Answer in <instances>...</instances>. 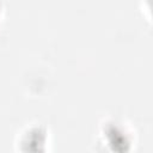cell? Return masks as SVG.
Instances as JSON below:
<instances>
[{
	"mask_svg": "<svg viewBox=\"0 0 153 153\" xmlns=\"http://www.w3.org/2000/svg\"><path fill=\"white\" fill-rule=\"evenodd\" d=\"M104 145L111 151L126 152L135 146V133L127 123L118 121H106L100 128Z\"/></svg>",
	"mask_w": 153,
	"mask_h": 153,
	"instance_id": "cell-1",
	"label": "cell"
},
{
	"mask_svg": "<svg viewBox=\"0 0 153 153\" xmlns=\"http://www.w3.org/2000/svg\"><path fill=\"white\" fill-rule=\"evenodd\" d=\"M47 141V130L42 127L32 126L25 128L18 135L16 145L18 151H45Z\"/></svg>",
	"mask_w": 153,
	"mask_h": 153,
	"instance_id": "cell-2",
	"label": "cell"
}]
</instances>
